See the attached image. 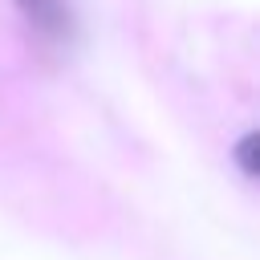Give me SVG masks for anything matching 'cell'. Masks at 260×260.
Here are the masks:
<instances>
[{
  "mask_svg": "<svg viewBox=\"0 0 260 260\" xmlns=\"http://www.w3.org/2000/svg\"><path fill=\"white\" fill-rule=\"evenodd\" d=\"M232 154H236L240 175H244V179H256V171H260V167H256V130H248V134L232 146Z\"/></svg>",
  "mask_w": 260,
  "mask_h": 260,
  "instance_id": "cell-2",
  "label": "cell"
},
{
  "mask_svg": "<svg viewBox=\"0 0 260 260\" xmlns=\"http://www.w3.org/2000/svg\"><path fill=\"white\" fill-rule=\"evenodd\" d=\"M16 16L24 20V28L37 37V45L45 49H69L77 37V16L69 0H12Z\"/></svg>",
  "mask_w": 260,
  "mask_h": 260,
  "instance_id": "cell-1",
  "label": "cell"
}]
</instances>
